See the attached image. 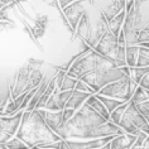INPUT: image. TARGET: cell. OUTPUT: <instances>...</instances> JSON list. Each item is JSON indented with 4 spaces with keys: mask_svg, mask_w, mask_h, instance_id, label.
Wrapping results in <instances>:
<instances>
[{
    "mask_svg": "<svg viewBox=\"0 0 149 149\" xmlns=\"http://www.w3.org/2000/svg\"><path fill=\"white\" fill-rule=\"evenodd\" d=\"M130 100H132L134 104H138V102L145 101V100H149V92H148L147 88H143L141 86L138 85V86L135 87V90H134Z\"/></svg>",
    "mask_w": 149,
    "mask_h": 149,
    "instance_id": "d6986e66",
    "label": "cell"
},
{
    "mask_svg": "<svg viewBox=\"0 0 149 149\" xmlns=\"http://www.w3.org/2000/svg\"><path fill=\"white\" fill-rule=\"evenodd\" d=\"M74 88H76V90H80V91H85V92H90V94H95L94 90H92V88L88 86L86 82H84L82 80H77Z\"/></svg>",
    "mask_w": 149,
    "mask_h": 149,
    "instance_id": "d4e9b609",
    "label": "cell"
},
{
    "mask_svg": "<svg viewBox=\"0 0 149 149\" xmlns=\"http://www.w3.org/2000/svg\"><path fill=\"white\" fill-rule=\"evenodd\" d=\"M124 74H130L129 67L126 65L120 67H109V68L94 70L91 72L82 74L79 80H82L84 82H86L96 94L105 85L121 79Z\"/></svg>",
    "mask_w": 149,
    "mask_h": 149,
    "instance_id": "277c9868",
    "label": "cell"
},
{
    "mask_svg": "<svg viewBox=\"0 0 149 149\" xmlns=\"http://www.w3.org/2000/svg\"><path fill=\"white\" fill-rule=\"evenodd\" d=\"M5 148L6 149H18V148H28L27 144L23 140H20L19 138H10L8 141H5Z\"/></svg>",
    "mask_w": 149,
    "mask_h": 149,
    "instance_id": "7402d4cb",
    "label": "cell"
},
{
    "mask_svg": "<svg viewBox=\"0 0 149 149\" xmlns=\"http://www.w3.org/2000/svg\"><path fill=\"white\" fill-rule=\"evenodd\" d=\"M23 110L20 109L19 111H17L13 115L0 116V143H5L10 138H13L15 135L18 126H19V123H20L22 114H23Z\"/></svg>",
    "mask_w": 149,
    "mask_h": 149,
    "instance_id": "ba28073f",
    "label": "cell"
},
{
    "mask_svg": "<svg viewBox=\"0 0 149 149\" xmlns=\"http://www.w3.org/2000/svg\"><path fill=\"white\" fill-rule=\"evenodd\" d=\"M39 114L42 115V118L44 119V121L47 123V125L49 128L56 132L58 129V126L61 125V121H62V110L59 111H52V110H47L44 107H40L38 109Z\"/></svg>",
    "mask_w": 149,
    "mask_h": 149,
    "instance_id": "7c38bea8",
    "label": "cell"
},
{
    "mask_svg": "<svg viewBox=\"0 0 149 149\" xmlns=\"http://www.w3.org/2000/svg\"><path fill=\"white\" fill-rule=\"evenodd\" d=\"M136 86L138 85L133 81L130 74H124L121 79L105 85L96 94L114 97V99L121 100V101H129Z\"/></svg>",
    "mask_w": 149,
    "mask_h": 149,
    "instance_id": "8992f818",
    "label": "cell"
},
{
    "mask_svg": "<svg viewBox=\"0 0 149 149\" xmlns=\"http://www.w3.org/2000/svg\"><path fill=\"white\" fill-rule=\"evenodd\" d=\"M63 12H65L67 19L70 22L72 31H76L77 23H79L82 13L85 12V6L82 5V0H74L71 4H68L67 6L63 8Z\"/></svg>",
    "mask_w": 149,
    "mask_h": 149,
    "instance_id": "30bf717a",
    "label": "cell"
},
{
    "mask_svg": "<svg viewBox=\"0 0 149 149\" xmlns=\"http://www.w3.org/2000/svg\"><path fill=\"white\" fill-rule=\"evenodd\" d=\"M149 29H141L138 31V37H136V44L139 43H145L149 40Z\"/></svg>",
    "mask_w": 149,
    "mask_h": 149,
    "instance_id": "cb8c5ba5",
    "label": "cell"
},
{
    "mask_svg": "<svg viewBox=\"0 0 149 149\" xmlns=\"http://www.w3.org/2000/svg\"><path fill=\"white\" fill-rule=\"evenodd\" d=\"M135 135L129 133H121L113 136V139L109 141L110 149H130L133 143L135 141Z\"/></svg>",
    "mask_w": 149,
    "mask_h": 149,
    "instance_id": "8fae6325",
    "label": "cell"
},
{
    "mask_svg": "<svg viewBox=\"0 0 149 149\" xmlns=\"http://www.w3.org/2000/svg\"><path fill=\"white\" fill-rule=\"evenodd\" d=\"M54 133L62 139L88 140L107 135H116L125 132L119 125L95 111L87 102H84Z\"/></svg>",
    "mask_w": 149,
    "mask_h": 149,
    "instance_id": "6da1fadb",
    "label": "cell"
},
{
    "mask_svg": "<svg viewBox=\"0 0 149 149\" xmlns=\"http://www.w3.org/2000/svg\"><path fill=\"white\" fill-rule=\"evenodd\" d=\"M118 47H119V43H118V36L113 34L109 28L104 32V34L100 37V39L97 40V43L92 47V49H95L97 53L102 54L104 57L111 59L115 65L118 67H120L116 62V52H118Z\"/></svg>",
    "mask_w": 149,
    "mask_h": 149,
    "instance_id": "52a82bcc",
    "label": "cell"
},
{
    "mask_svg": "<svg viewBox=\"0 0 149 149\" xmlns=\"http://www.w3.org/2000/svg\"><path fill=\"white\" fill-rule=\"evenodd\" d=\"M141 148H144V149H148L149 148V138H147V139L143 141V144H141Z\"/></svg>",
    "mask_w": 149,
    "mask_h": 149,
    "instance_id": "f1b7e54d",
    "label": "cell"
},
{
    "mask_svg": "<svg viewBox=\"0 0 149 149\" xmlns=\"http://www.w3.org/2000/svg\"><path fill=\"white\" fill-rule=\"evenodd\" d=\"M15 136L23 140L28 148H34L37 144L62 139L47 125L38 109H33L32 111L23 110Z\"/></svg>",
    "mask_w": 149,
    "mask_h": 149,
    "instance_id": "7a4b0ae2",
    "label": "cell"
},
{
    "mask_svg": "<svg viewBox=\"0 0 149 149\" xmlns=\"http://www.w3.org/2000/svg\"><path fill=\"white\" fill-rule=\"evenodd\" d=\"M135 66H138V67H148L149 66V47L139 46Z\"/></svg>",
    "mask_w": 149,
    "mask_h": 149,
    "instance_id": "ac0fdd59",
    "label": "cell"
},
{
    "mask_svg": "<svg viewBox=\"0 0 149 149\" xmlns=\"http://www.w3.org/2000/svg\"><path fill=\"white\" fill-rule=\"evenodd\" d=\"M76 82H77V79L70 76V74L65 73L63 79L61 81V85H59V91H65V90H73L74 86H76Z\"/></svg>",
    "mask_w": 149,
    "mask_h": 149,
    "instance_id": "ffe728a7",
    "label": "cell"
},
{
    "mask_svg": "<svg viewBox=\"0 0 149 149\" xmlns=\"http://www.w3.org/2000/svg\"><path fill=\"white\" fill-rule=\"evenodd\" d=\"M133 4H134V0H125V12H128V10L132 8L133 6Z\"/></svg>",
    "mask_w": 149,
    "mask_h": 149,
    "instance_id": "4316f807",
    "label": "cell"
},
{
    "mask_svg": "<svg viewBox=\"0 0 149 149\" xmlns=\"http://www.w3.org/2000/svg\"><path fill=\"white\" fill-rule=\"evenodd\" d=\"M134 28L135 31L148 28V0H134Z\"/></svg>",
    "mask_w": 149,
    "mask_h": 149,
    "instance_id": "9c48e42d",
    "label": "cell"
},
{
    "mask_svg": "<svg viewBox=\"0 0 149 149\" xmlns=\"http://www.w3.org/2000/svg\"><path fill=\"white\" fill-rule=\"evenodd\" d=\"M85 102H87L88 105H90L95 111H97L100 115H102L104 118L109 120V113H107L106 107L104 106V104L100 101L97 97H96V95H95V94H91V95L86 99V101H85Z\"/></svg>",
    "mask_w": 149,
    "mask_h": 149,
    "instance_id": "2e32d148",
    "label": "cell"
},
{
    "mask_svg": "<svg viewBox=\"0 0 149 149\" xmlns=\"http://www.w3.org/2000/svg\"><path fill=\"white\" fill-rule=\"evenodd\" d=\"M128 106V101H125V102H123L121 105H119L116 106L115 109L111 111L110 115H109V120L110 121H113L114 124H119V120H120V118H121V115L123 113H124V110H125V107Z\"/></svg>",
    "mask_w": 149,
    "mask_h": 149,
    "instance_id": "44dd1931",
    "label": "cell"
},
{
    "mask_svg": "<svg viewBox=\"0 0 149 149\" xmlns=\"http://www.w3.org/2000/svg\"><path fill=\"white\" fill-rule=\"evenodd\" d=\"M134 105H135V109L138 110V113L149 121V100H145V101L134 104Z\"/></svg>",
    "mask_w": 149,
    "mask_h": 149,
    "instance_id": "603a6c76",
    "label": "cell"
},
{
    "mask_svg": "<svg viewBox=\"0 0 149 149\" xmlns=\"http://www.w3.org/2000/svg\"><path fill=\"white\" fill-rule=\"evenodd\" d=\"M109 67H118L111 59L104 57L102 54L97 53L95 49H86L81 52L80 56L71 63L67 68L66 73L79 80L82 74L91 72L99 68H109Z\"/></svg>",
    "mask_w": 149,
    "mask_h": 149,
    "instance_id": "3957f363",
    "label": "cell"
},
{
    "mask_svg": "<svg viewBox=\"0 0 149 149\" xmlns=\"http://www.w3.org/2000/svg\"><path fill=\"white\" fill-rule=\"evenodd\" d=\"M138 49H139L138 44H125V63L129 68L135 67Z\"/></svg>",
    "mask_w": 149,
    "mask_h": 149,
    "instance_id": "9a60e30c",
    "label": "cell"
},
{
    "mask_svg": "<svg viewBox=\"0 0 149 149\" xmlns=\"http://www.w3.org/2000/svg\"><path fill=\"white\" fill-rule=\"evenodd\" d=\"M125 9H123L121 12H119L116 15H114L111 19L107 20V28L109 31L113 33V34L118 36L119 32L121 31V25H123V22H124V18H125Z\"/></svg>",
    "mask_w": 149,
    "mask_h": 149,
    "instance_id": "5bb4252c",
    "label": "cell"
},
{
    "mask_svg": "<svg viewBox=\"0 0 149 149\" xmlns=\"http://www.w3.org/2000/svg\"><path fill=\"white\" fill-rule=\"evenodd\" d=\"M138 85L141 86L143 88H147V90H149V72L143 74V77L140 79V81L138 82Z\"/></svg>",
    "mask_w": 149,
    "mask_h": 149,
    "instance_id": "484cf974",
    "label": "cell"
},
{
    "mask_svg": "<svg viewBox=\"0 0 149 149\" xmlns=\"http://www.w3.org/2000/svg\"><path fill=\"white\" fill-rule=\"evenodd\" d=\"M118 125L125 133L133 134L135 136L140 132H147V133L149 132V121L138 113V110L135 109V105H134L132 100L128 101V106L125 107Z\"/></svg>",
    "mask_w": 149,
    "mask_h": 149,
    "instance_id": "5b68a950",
    "label": "cell"
},
{
    "mask_svg": "<svg viewBox=\"0 0 149 149\" xmlns=\"http://www.w3.org/2000/svg\"><path fill=\"white\" fill-rule=\"evenodd\" d=\"M95 95H96V97H97L100 101L104 104V106L106 107V110H107V113H109V115H110V113L116 106L121 105L123 102H125V101H121V100H118V99H114V97H109V96H102V95H99V94H95Z\"/></svg>",
    "mask_w": 149,
    "mask_h": 149,
    "instance_id": "e0dca14e",
    "label": "cell"
},
{
    "mask_svg": "<svg viewBox=\"0 0 149 149\" xmlns=\"http://www.w3.org/2000/svg\"><path fill=\"white\" fill-rule=\"evenodd\" d=\"M90 95H91L90 92H85V91H80V90H76V88H73L72 94H71L68 100L66 101L65 107H67V109H73V110L79 109V107L82 105L85 101H86V99Z\"/></svg>",
    "mask_w": 149,
    "mask_h": 149,
    "instance_id": "4fadbf2b",
    "label": "cell"
},
{
    "mask_svg": "<svg viewBox=\"0 0 149 149\" xmlns=\"http://www.w3.org/2000/svg\"><path fill=\"white\" fill-rule=\"evenodd\" d=\"M72 1H74V0H59V4H61L62 8H65V6H67L68 4H71Z\"/></svg>",
    "mask_w": 149,
    "mask_h": 149,
    "instance_id": "83f0119b",
    "label": "cell"
}]
</instances>
